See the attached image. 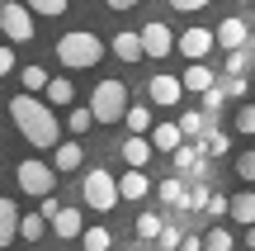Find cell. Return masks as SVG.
<instances>
[{
  "mask_svg": "<svg viewBox=\"0 0 255 251\" xmlns=\"http://www.w3.org/2000/svg\"><path fill=\"white\" fill-rule=\"evenodd\" d=\"M123 123H128V133H146V128H151V109H146V104H128Z\"/></svg>",
  "mask_w": 255,
  "mask_h": 251,
  "instance_id": "obj_27",
  "label": "cell"
},
{
  "mask_svg": "<svg viewBox=\"0 0 255 251\" xmlns=\"http://www.w3.org/2000/svg\"><path fill=\"white\" fill-rule=\"evenodd\" d=\"M170 157H175V171H180V176H208V166H203V147H189V142H180Z\"/></svg>",
  "mask_w": 255,
  "mask_h": 251,
  "instance_id": "obj_14",
  "label": "cell"
},
{
  "mask_svg": "<svg viewBox=\"0 0 255 251\" xmlns=\"http://www.w3.org/2000/svg\"><path fill=\"white\" fill-rule=\"evenodd\" d=\"M222 104H227V95H222V85H218V81H213V85H208V90H203V114H208V119H213V114H218V109H222Z\"/></svg>",
  "mask_w": 255,
  "mask_h": 251,
  "instance_id": "obj_34",
  "label": "cell"
},
{
  "mask_svg": "<svg viewBox=\"0 0 255 251\" xmlns=\"http://www.w3.org/2000/svg\"><path fill=\"white\" fill-rule=\"evenodd\" d=\"M180 52L189 57V62H203V57L213 52V28H184L180 33Z\"/></svg>",
  "mask_w": 255,
  "mask_h": 251,
  "instance_id": "obj_12",
  "label": "cell"
},
{
  "mask_svg": "<svg viewBox=\"0 0 255 251\" xmlns=\"http://www.w3.org/2000/svg\"><path fill=\"white\" fill-rule=\"evenodd\" d=\"M109 9H132V5H142V0H104Z\"/></svg>",
  "mask_w": 255,
  "mask_h": 251,
  "instance_id": "obj_45",
  "label": "cell"
},
{
  "mask_svg": "<svg viewBox=\"0 0 255 251\" xmlns=\"http://www.w3.org/2000/svg\"><path fill=\"white\" fill-rule=\"evenodd\" d=\"M81 161H85L81 142H57V147H52V171H57V176H66V171H81Z\"/></svg>",
  "mask_w": 255,
  "mask_h": 251,
  "instance_id": "obj_16",
  "label": "cell"
},
{
  "mask_svg": "<svg viewBox=\"0 0 255 251\" xmlns=\"http://www.w3.org/2000/svg\"><path fill=\"white\" fill-rule=\"evenodd\" d=\"M241 5H255V0H241Z\"/></svg>",
  "mask_w": 255,
  "mask_h": 251,
  "instance_id": "obj_47",
  "label": "cell"
},
{
  "mask_svg": "<svg viewBox=\"0 0 255 251\" xmlns=\"http://www.w3.org/2000/svg\"><path fill=\"white\" fill-rule=\"evenodd\" d=\"M43 85H47V71H43V66H24V90L28 95H43Z\"/></svg>",
  "mask_w": 255,
  "mask_h": 251,
  "instance_id": "obj_35",
  "label": "cell"
},
{
  "mask_svg": "<svg viewBox=\"0 0 255 251\" xmlns=\"http://www.w3.org/2000/svg\"><path fill=\"white\" fill-rule=\"evenodd\" d=\"M246 66H251V47H232L222 71H227V76H246Z\"/></svg>",
  "mask_w": 255,
  "mask_h": 251,
  "instance_id": "obj_31",
  "label": "cell"
},
{
  "mask_svg": "<svg viewBox=\"0 0 255 251\" xmlns=\"http://www.w3.org/2000/svg\"><path fill=\"white\" fill-rule=\"evenodd\" d=\"M19 237H24V242H43L47 237V218L43 214H19Z\"/></svg>",
  "mask_w": 255,
  "mask_h": 251,
  "instance_id": "obj_23",
  "label": "cell"
},
{
  "mask_svg": "<svg viewBox=\"0 0 255 251\" xmlns=\"http://www.w3.org/2000/svg\"><path fill=\"white\" fill-rule=\"evenodd\" d=\"M33 14H47V19H57V14H66L71 9V0H24Z\"/></svg>",
  "mask_w": 255,
  "mask_h": 251,
  "instance_id": "obj_30",
  "label": "cell"
},
{
  "mask_svg": "<svg viewBox=\"0 0 255 251\" xmlns=\"http://www.w3.org/2000/svg\"><path fill=\"white\" fill-rule=\"evenodd\" d=\"M213 43H218L222 52H232V47H246V43H251V24H246V19H237V14L222 19V24L213 28Z\"/></svg>",
  "mask_w": 255,
  "mask_h": 251,
  "instance_id": "obj_9",
  "label": "cell"
},
{
  "mask_svg": "<svg viewBox=\"0 0 255 251\" xmlns=\"http://www.w3.org/2000/svg\"><path fill=\"white\" fill-rule=\"evenodd\" d=\"M175 251H203V237H194V233H184V237H180V247H175Z\"/></svg>",
  "mask_w": 255,
  "mask_h": 251,
  "instance_id": "obj_43",
  "label": "cell"
},
{
  "mask_svg": "<svg viewBox=\"0 0 255 251\" xmlns=\"http://www.w3.org/2000/svg\"><path fill=\"white\" fill-rule=\"evenodd\" d=\"M156 195H161V204H175V209H189V190H184L180 176H165L161 185H156Z\"/></svg>",
  "mask_w": 255,
  "mask_h": 251,
  "instance_id": "obj_20",
  "label": "cell"
},
{
  "mask_svg": "<svg viewBox=\"0 0 255 251\" xmlns=\"http://www.w3.org/2000/svg\"><path fill=\"white\" fill-rule=\"evenodd\" d=\"M100 57H104V43H100V33H90V28H71V33L57 38V62L71 66V71L100 66Z\"/></svg>",
  "mask_w": 255,
  "mask_h": 251,
  "instance_id": "obj_2",
  "label": "cell"
},
{
  "mask_svg": "<svg viewBox=\"0 0 255 251\" xmlns=\"http://www.w3.org/2000/svg\"><path fill=\"white\" fill-rule=\"evenodd\" d=\"M180 237H184V233H175V228L165 223L161 233H156V247H165V251H175V247H180Z\"/></svg>",
  "mask_w": 255,
  "mask_h": 251,
  "instance_id": "obj_39",
  "label": "cell"
},
{
  "mask_svg": "<svg viewBox=\"0 0 255 251\" xmlns=\"http://www.w3.org/2000/svg\"><path fill=\"white\" fill-rule=\"evenodd\" d=\"M43 95H47V104H71V100H76V85L66 81V76H47Z\"/></svg>",
  "mask_w": 255,
  "mask_h": 251,
  "instance_id": "obj_22",
  "label": "cell"
},
{
  "mask_svg": "<svg viewBox=\"0 0 255 251\" xmlns=\"http://www.w3.org/2000/svg\"><path fill=\"white\" fill-rule=\"evenodd\" d=\"M76 242H81L85 251H109V247H114V233H109V228H81Z\"/></svg>",
  "mask_w": 255,
  "mask_h": 251,
  "instance_id": "obj_24",
  "label": "cell"
},
{
  "mask_svg": "<svg viewBox=\"0 0 255 251\" xmlns=\"http://www.w3.org/2000/svg\"><path fill=\"white\" fill-rule=\"evenodd\" d=\"M142 57H170V47H175V33L161 24V19H151V24H142Z\"/></svg>",
  "mask_w": 255,
  "mask_h": 251,
  "instance_id": "obj_7",
  "label": "cell"
},
{
  "mask_svg": "<svg viewBox=\"0 0 255 251\" xmlns=\"http://www.w3.org/2000/svg\"><path fill=\"white\" fill-rule=\"evenodd\" d=\"M47 228H52L62 242H76V237H81V228H85V218H81V209H66V204H62L52 218H47Z\"/></svg>",
  "mask_w": 255,
  "mask_h": 251,
  "instance_id": "obj_11",
  "label": "cell"
},
{
  "mask_svg": "<svg viewBox=\"0 0 255 251\" xmlns=\"http://www.w3.org/2000/svg\"><path fill=\"white\" fill-rule=\"evenodd\" d=\"M14 237H19V209H14V199L0 195V251L14 247Z\"/></svg>",
  "mask_w": 255,
  "mask_h": 251,
  "instance_id": "obj_18",
  "label": "cell"
},
{
  "mask_svg": "<svg viewBox=\"0 0 255 251\" xmlns=\"http://www.w3.org/2000/svg\"><path fill=\"white\" fill-rule=\"evenodd\" d=\"M227 218H237L241 228L255 223V190H241V195H227Z\"/></svg>",
  "mask_w": 255,
  "mask_h": 251,
  "instance_id": "obj_17",
  "label": "cell"
},
{
  "mask_svg": "<svg viewBox=\"0 0 255 251\" xmlns=\"http://www.w3.org/2000/svg\"><path fill=\"white\" fill-rule=\"evenodd\" d=\"M81 199H85V209H95V214H109V209L123 204V199H119V180H114L104 166L85 171V180H81Z\"/></svg>",
  "mask_w": 255,
  "mask_h": 251,
  "instance_id": "obj_3",
  "label": "cell"
},
{
  "mask_svg": "<svg viewBox=\"0 0 255 251\" xmlns=\"http://www.w3.org/2000/svg\"><path fill=\"white\" fill-rule=\"evenodd\" d=\"M9 123H14V128L24 133V142H33L38 152H47V147L62 142V123H57L52 104L38 100V95H28V90H19L14 100H9Z\"/></svg>",
  "mask_w": 255,
  "mask_h": 251,
  "instance_id": "obj_1",
  "label": "cell"
},
{
  "mask_svg": "<svg viewBox=\"0 0 255 251\" xmlns=\"http://www.w3.org/2000/svg\"><path fill=\"white\" fill-rule=\"evenodd\" d=\"M9 71H14V47L0 43V76H9Z\"/></svg>",
  "mask_w": 255,
  "mask_h": 251,
  "instance_id": "obj_41",
  "label": "cell"
},
{
  "mask_svg": "<svg viewBox=\"0 0 255 251\" xmlns=\"http://www.w3.org/2000/svg\"><path fill=\"white\" fill-rule=\"evenodd\" d=\"M246 90H251V81H246V76H227V81H222V95H232V100H241Z\"/></svg>",
  "mask_w": 255,
  "mask_h": 251,
  "instance_id": "obj_37",
  "label": "cell"
},
{
  "mask_svg": "<svg viewBox=\"0 0 255 251\" xmlns=\"http://www.w3.org/2000/svg\"><path fill=\"white\" fill-rule=\"evenodd\" d=\"M251 38H255V33H251Z\"/></svg>",
  "mask_w": 255,
  "mask_h": 251,
  "instance_id": "obj_48",
  "label": "cell"
},
{
  "mask_svg": "<svg viewBox=\"0 0 255 251\" xmlns=\"http://www.w3.org/2000/svg\"><path fill=\"white\" fill-rule=\"evenodd\" d=\"M246 247H255V223H251V228H246Z\"/></svg>",
  "mask_w": 255,
  "mask_h": 251,
  "instance_id": "obj_46",
  "label": "cell"
},
{
  "mask_svg": "<svg viewBox=\"0 0 255 251\" xmlns=\"http://www.w3.org/2000/svg\"><path fill=\"white\" fill-rule=\"evenodd\" d=\"M203 214H208V218H222V214H227V195H213V190H208V204H203Z\"/></svg>",
  "mask_w": 255,
  "mask_h": 251,
  "instance_id": "obj_38",
  "label": "cell"
},
{
  "mask_svg": "<svg viewBox=\"0 0 255 251\" xmlns=\"http://www.w3.org/2000/svg\"><path fill=\"white\" fill-rule=\"evenodd\" d=\"M237 247V237L227 233V228H208V233H203V251H232Z\"/></svg>",
  "mask_w": 255,
  "mask_h": 251,
  "instance_id": "obj_28",
  "label": "cell"
},
{
  "mask_svg": "<svg viewBox=\"0 0 255 251\" xmlns=\"http://www.w3.org/2000/svg\"><path fill=\"white\" fill-rule=\"evenodd\" d=\"M146 138H151V152H175L184 142V133H180V123H151Z\"/></svg>",
  "mask_w": 255,
  "mask_h": 251,
  "instance_id": "obj_15",
  "label": "cell"
},
{
  "mask_svg": "<svg viewBox=\"0 0 255 251\" xmlns=\"http://www.w3.org/2000/svg\"><path fill=\"white\" fill-rule=\"evenodd\" d=\"M146 195H151V180H146V171H142V166H128L123 176H119V199L137 204V199H146Z\"/></svg>",
  "mask_w": 255,
  "mask_h": 251,
  "instance_id": "obj_10",
  "label": "cell"
},
{
  "mask_svg": "<svg viewBox=\"0 0 255 251\" xmlns=\"http://www.w3.org/2000/svg\"><path fill=\"white\" fill-rule=\"evenodd\" d=\"M109 52L119 57V62H142V38H137L132 28H123V33H114Z\"/></svg>",
  "mask_w": 255,
  "mask_h": 251,
  "instance_id": "obj_19",
  "label": "cell"
},
{
  "mask_svg": "<svg viewBox=\"0 0 255 251\" xmlns=\"http://www.w3.org/2000/svg\"><path fill=\"white\" fill-rule=\"evenodd\" d=\"M165 228V218L161 214H137V237L142 242H156V233Z\"/></svg>",
  "mask_w": 255,
  "mask_h": 251,
  "instance_id": "obj_29",
  "label": "cell"
},
{
  "mask_svg": "<svg viewBox=\"0 0 255 251\" xmlns=\"http://www.w3.org/2000/svg\"><path fill=\"white\" fill-rule=\"evenodd\" d=\"M232 128H237V133H246V138H255V104H241V109H237V119H232Z\"/></svg>",
  "mask_w": 255,
  "mask_h": 251,
  "instance_id": "obj_33",
  "label": "cell"
},
{
  "mask_svg": "<svg viewBox=\"0 0 255 251\" xmlns=\"http://www.w3.org/2000/svg\"><path fill=\"white\" fill-rule=\"evenodd\" d=\"M119 157L128 161V166L146 171V161H151V138H146V133H128V138L119 142Z\"/></svg>",
  "mask_w": 255,
  "mask_h": 251,
  "instance_id": "obj_13",
  "label": "cell"
},
{
  "mask_svg": "<svg viewBox=\"0 0 255 251\" xmlns=\"http://www.w3.org/2000/svg\"><path fill=\"white\" fill-rule=\"evenodd\" d=\"M66 128H71V133H90V128H95L90 104H85V109H71V114H66Z\"/></svg>",
  "mask_w": 255,
  "mask_h": 251,
  "instance_id": "obj_32",
  "label": "cell"
},
{
  "mask_svg": "<svg viewBox=\"0 0 255 251\" xmlns=\"http://www.w3.org/2000/svg\"><path fill=\"white\" fill-rule=\"evenodd\" d=\"M57 209H62V199H57V195H43V204H38V214H43V218H52Z\"/></svg>",
  "mask_w": 255,
  "mask_h": 251,
  "instance_id": "obj_42",
  "label": "cell"
},
{
  "mask_svg": "<svg viewBox=\"0 0 255 251\" xmlns=\"http://www.w3.org/2000/svg\"><path fill=\"white\" fill-rule=\"evenodd\" d=\"M14 185L24 190V195L43 199V195H52V190H57V171L47 166V161H38V157H24L14 166Z\"/></svg>",
  "mask_w": 255,
  "mask_h": 251,
  "instance_id": "obj_5",
  "label": "cell"
},
{
  "mask_svg": "<svg viewBox=\"0 0 255 251\" xmlns=\"http://www.w3.org/2000/svg\"><path fill=\"white\" fill-rule=\"evenodd\" d=\"M146 95H151V104H161V109H175V104L184 100V85H180V76H151L146 81Z\"/></svg>",
  "mask_w": 255,
  "mask_h": 251,
  "instance_id": "obj_8",
  "label": "cell"
},
{
  "mask_svg": "<svg viewBox=\"0 0 255 251\" xmlns=\"http://www.w3.org/2000/svg\"><path fill=\"white\" fill-rule=\"evenodd\" d=\"M123 109H128V85L123 81H100L90 90V114H95V123H123Z\"/></svg>",
  "mask_w": 255,
  "mask_h": 251,
  "instance_id": "obj_4",
  "label": "cell"
},
{
  "mask_svg": "<svg viewBox=\"0 0 255 251\" xmlns=\"http://www.w3.org/2000/svg\"><path fill=\"white\" fill-rule=\"evenodd\" d=\"M203 5H213V0H170V9H180V14H199Z\"/></svg>",
  "mask_w": 255,
  "mask_h": 251,
  "instance_id": "obj_40",
  "label": "cell"
},
{
  "mask_svg": "<svg viewBox=\"0 0 255 251\" xmlns=\"http://www.w3.org/2000/svg\"><path fill=\"white\" fill-rule=\"evenodd\" d=\"M203 204H208V190L194 185V190H189V209H203Z\"/></svg>",
  "mask_w": 255,
  "mask_h": 251,
  "instance_id": "obj_44",
  "label": "cell"
},
{
  "mask_svg": "<svg viewBox=\"0 0 255 251\" xmlns=\"http://www.w3.org/2000/svg\"><path fill=\"white\" fill-rule=\"evenodd\" d=\"M180 133L184 138H203V133H208V114L203 109H184L180 114Z\"/></svg>",
  "mask_w": 255,
  "mask_h": 251,
  "instance_id": "obj_25",
  "label": "cell"
},
{
  "mask_svg": "<svg viewBox=\"0 0 255 251\" xmlns=\"http://www.w3.org/2000/svg\"><path fill=\"white\" fill-rule=\"evenodd\" d=\"M199 147H203V157H227V152H232V138H227V133H218V128H208Z\"/></svg>",
  "mask_w": 255,
  "mask_h": 251,
  "instance_id": "obj_26",
  "label": "cell"
},
{
  "mask_svg": "<svg viewBox=\"0 0 255 251\" xmlns=\"http://www.w3.org/2000/svg\"><path fill=\"white\" fill-rule=\"evenodd\" d=\"M180 85H184V90H194V95H203V90L213 85V66L189 62V66H184V76H180Z\"/></svg>",
  "mask_w": 255,
  "mask_h": 251,
  "instance_id": "obj_21",
  "label": "cell"
},
{
  "mask_svg": "<svg viewBox=\"0 0 255 251\" xmlns=\"http://www.w3.org/2000/svg\"><path fill=\"white\" fill-rule=\"evenodd\" d=\"M0 33H5V43H33V9L5 0L0 5Z\"/></svg>",
  "mask_w": 255,
  "mask_h": 251,
  "instance_id": "obj_6",
  "label": "cell"
},
{
  "mask_svg": "<svg viewBox=\"0 0 255 251\" xmlns=\"http://www.w3.org/2000/svg\"><path fill=\"white\" fill-rule=\"evenodd\" d=\"M237 176L246 180V185H255V147H251V152H241V157H237Z\"/></svg>",
  "mask_w": 255,
  "mask_h": 251,
  "instance_id": "obj_36",
  "label": "cell"
}]
</instances>
